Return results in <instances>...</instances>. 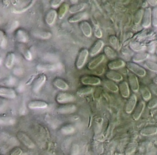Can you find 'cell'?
Returning <instances> with one entry per match:
<instances>
[{"instance_id":"obj_50","label":"cell","mask_w":157,"mask_h":155,"mask_svg":"<svg viewBox=\"0 0 157 155\" xmlns=\"http://www.w3.org/2000/svg\"><path fill=\"white\" fill-rule=\"evenodd\" d=\"M22 153V150L19 147H16V148L13 149V150L11 151L10 155H21Z\"/></svg>"},{"instance_id":"obj_49","label":"cell","mask_w":157,"mask_h":155,"mask_svg":"<svg viewBox=\"0 0 157 155\" xmlns=\"http://www.w3.org/2000/svg\"><path fill=\"white\" fill-rule=\"evenodd\" d=\"M149 89H150L151 93H153V95H155L157 97V84H154V83L150 84V88Z\"/></svg>"},{"instance_id":"obj_23","label":"cell","mask_w":157,"mask_h":155,"mask_svg":"<svg viewBox=\"0 0 157 155\" xmlns=\"http://www.w3.org/2000/svg\"><path fill=\"white\" fill-rule=\"evenodd\" d=\"M46 75L42 74V75H40L35 81H34L33 87H32V90H33L34 92H38V91L41 89V87H42L43 84H44V82L46 81Z\"/></svg>"},{"instance_id":"obj_10","label":"cell","mask_w":157,"mask_h":155,"mask_svg":"<svg viewBox=\"0 0 157 155\" xmlns=\"http://www.w3.org/2000/svg\"><path fill=\"white\" fill-rule=\"evenodd\" d=\"M128 81H129V87H130L132 91L135 93L139 91L140 90V83L138 80L137 76L133 75V73H130L128 75Z\"/></svg>"},{"instance_id":"obj_38","label":"cell","mask_w":157,"mask_h":155,"mask_svg":"<svg viewBox=\"0 0 157 155\" xmlns=\"http://www.w3.org/2000/svg\"><path fill=\"white\" fill-rule=\"evenodd\" d=\"M15 120L13 117H0V124L1 125H12V124H15Z\"/></svg>"},{"instance_id":"obj_55","label":"cell","mask_w":157,"mask_h":155,"mask_svg":"<svg viewBox=\"0 0 157 155\" xmlns=\"http://www.w3.org/2000/svg\"><path fill=\"white\" fill-rule=\"evenodd\" d=\"M2 62V57H0V66H1Z\"/></svg>"},{"instance_id":"obj_51","label":"cell","mask_w":157,"mask_h":155,"mask_svg":"<svg viewBox=\"0 0 157 155\" xmlns=\"http://www.w3.org/2000/svg\"><path fill=\"white\" fill-rule=\"evenodd\" d=\"M72 154L75 155V154H78V145H74L73 148H72Z\"/></svg>"},{"instance_id":"obj_46","label":"cell","mask_w":157,"mask_h":155,"mask_svg":"<svg viewBox=\"0 0 157 155\" xmlns=\"http://www.w3.org/2000/svg\"><path fill=\"white\" fill-rule=\"evenodd\" d=\"M93 30H94V35L96 38H102L103 32H102V30H101V28H100L99 26L97 25H94Z\"/></svg>"},{"instance_id":"obj_5","label":"cell","mask_w":157,"mask_h":155,"mask_svg":"<svg viewBox=\"0 0 157 155\" xmlns=\"http://www.w3.org/2000/svg\"><path fill=\"white\" fill-rule=\"evenodd\" d=\"M17 137H18V139L28 148L33 149L35 147V144L33 142V141L24 132L18 131L17 134Z\"/></svg>"},{"instance_id":"obj_12","label":"cell","mask_w":157,"mask_h":155,"mask_svg":"<svg viewBox=\"0 0 157 155\" xmlns=\"http://www.w3.org/2000/svg\"><path fill=\"white\" fill-rule=\"evenodd\" d=\"M104 46V42L101 39H98L95 41L94 44L92 45V47L90 48V50L89 51V55L91 57L97 56V55L100 53L101 50L103 49Z\"/></svg>"},{"instance_id":"obj_8","label":"cell","mask_w":157,"mask_h":155,"mask_svg":"<svg viewBox=\"0 0 157 155\" xmlns=\"http://www.w3.org/2000/svg\"><path fill=\"white\" fill-rule=\"evenodd\" d=\"M17 94L13 88L8 87H0V97L8 99H15Z\"/></svg>"},{"instance_id":"obj_48","label":"cell","mask_w":157,"mask_h":155,"mask_svg":"<svg viewBox=\"0 0 157 155\" xmlns=\"http://www.w3.org/2000/svg\"><path fill=\"white\" fill-rule=\"evenodd\" d=\"M64 2L62 0H53V1H51V6H52V9H57V8H59L61 6V4H63Z\"/></svg>"},{"instance_id":"obj_20","label":"cell","mask_w":157,"mask_h":155,"mask_svg":"<svg viewBox=\"0 0 157 155\" xmlns=\"http://www.w3.org/2000/svg\"><path fill=\"white\" fill-rule=\"evenodd\" d=\"M107 66H108L109 69L110 70H116V69L122 68L125 67L126 66V62L122 59H114L110 61V62L107 64Z\"/></svg>"},{"instance_id":"obj_42","label":"cell","mask_w":157,"mask_h":155,"mask_svg":"<svg viewBox=\"0 0 157 155\" xmlns=\"http://www.w3.org/2000/svg\"><path fill=\"white\" fill-rule=\"evenodd\" d=\"M19 26V22L18 21L16 20H13V21H11L9 24L6 26V32L8 33H12L14 31H15V29Z\"/></svg>"},{"instance_id":"obj_44","label":"cell","mask_w":157,"mask_h":155,"mask_svg":"<svg viewBox=\"0 0 157 155\" xmlns=\"http://www.w3.org/2000/svg\"><path fill=\"white\" fill-rule=\"evenodd\" d=\"M144 9H140V10H138L137 12H136V15H135V17H134V22L136 23V25L139 24V23L142 21L143 16H144Z\"/></svg>"},{"instance_id":"obj_33","label":"cell","mask_w":157,"mask_h":155,"mask_svg":"<svg viewBox=\"0 0 157 155\" xmlns=\"http://www.w3.org/2000/svg\"><path fill=\"white\" fill-rule=\"evenodd\" d=\"M86 3L84 2H80L78 3V4L72 5V6H71L69 8L68 12H70L71 14H76L78 13V12H81L83 9L85 8Z\"/></svg>"},{"instance_id":"obj_31","label":"cell","mask_w":157,"mask_h":155,"mask_svg":"<svg viewBox=\"0 0 157 155\" xmlns=\"http://www.w3.org/2000/svg\"><path fill=\"white\" fill-rule=\"evenodd\" d=\"M140 134L143 136H152L157 134V127L155 126L146 127L140 130Z\"/></svg>"},{"instance_id":"obj_56","label":"cell","mask_w":157,"mask_h":155,"mask_svg":"<svg viewBox=\"0 0 157 155\" xmlns=\"http://www.w3.org/2000/svg\"><path fill=\"white\" fill-rule=\"evenodd\" d=\"M156 53L157 54V47H156Z\"/></svg>"},{"instance_id":"obj_52","label":"cell","mask_w":157,"mask_h":155,"mask_svg":"<svg viewBox=\"0 0 157 155\" xmlns=\"http://www.w3.org/2000/svg\"><path fill=\"white\" fill-rule=\"evenodd\" d=\"M135 150V147H128V148L127 149V154H131V153H133V151Z\"/></svg>"},{"instance_id":"obj_11","label":"cell","mask_w":157,"mask_h":155,"mask_svg":"<svg viewBox=\"0 0 157 155\" xmlns=\"http://www.w3.org/2000/svg\"><path fill=\"white\" fill-rule=\"evenodd\" d=\"M136 104H137V97L135 94H133L132 95H130V97H129L127 104H126V112L127 114H131L136 107Z\"/></svg>"},{"instance_id":"obj_7","label":"cell","mask_w":157,"mask_h":155,"mask_svg":"<svg viewBox=\"0 0 157 155\" xmlns=\"http://www.w3.org/2000/svg\"><path fill=\"white\" fill-rule=\"evenodd\" d=\"M76 110L77 106L75 105L74 104H61L57 109L58 113L60 114H70L76 111Z\"/></svg>"},{"instance_id":"obj_24","label":"cell","mask_w":157,"mask_h":155,"mask_svg":"<svg viewBox=\"0 0 157 155\" xmlns=\"http://www.w3.org/2000/svg\"><path fill=\"white\" fill-rule=\"evenodd\" d=\"M60 65L58 64H38L36 69L39 72H47V71H55L58 69Z\"/></svg>"},{"instance_id":"obj_16","label":"cell","mask_w":157,"mask_h":155,"mask_svg":"<svg viewBox=\"0 0 157 155\" xmlns=\"http://www.w3.org/2000/svg\"><path fill=\"white\" fill-rule=\"evenodd\" d=\"M80 29L82 32L83 35L87 38H90L92 35V28L90 23L87 21H82L79 24Z\"/></svg>"},{"instance_id":"obj_19","label":"cell","mask_w":157,"mask_h":155,"mask_svg":"<svg viewBox=\"0 0 157 155\" xmlns=\"http://www.w3.org/2000/svg\"><path fill=\"white\" fill-rule=\"evenodd\" d=\"M57 18H58V12H57V11L55 9H51L46 14L44 19H45V22L48 25L52 26L54 25Z\"/></svg>"},{"instance_id":"obj_22","label":"cell","mask_w":157,"mask_h":155,"mask_svg":"<svg viewBox=\"0 0 157 155\" xmlns=\"http://www.w3.org/2000/svg\"><path fill=\"white\" fill-rule=\"evenodd\" d=\"M88 17V13L87 12H81L78 13L74 14L72 16L69 17L68 21L71 23L78 22V21H82L83 20L85 19Z\"/></svg>"},{"instance_id":"obj_9","label":"cell","mask_w":157,"mask_h":155,"mask_svg":"<svg viewBox=\"0 0 157 155\" xmlns=\"http://www.w3.org/2000/svg\"><path fill=\"white\" fill-rule=\"evenodd\" d=\"M152 25V9L147 8L144 10L142 18V26L144 29H148Z\"/></svg>"},{"instance_id":"obj_4","label":"cell","mask_w":157,"mask_h":155,"mask_svg":"<svg viewBox=\"0 0 157 155\" xmlns=\"http://www.w3.org/2000/svg\"><path fill=\"white\" fill-rule=\"evenodd\" d=\"M89 55V51L87 48H83L80 51L76 61V67L78 69H81L85 64L87 57Z\"/></svg>"},{"instance_id":"obj_57","label":"cell","mask_w":157,"mask_h":155,"mask_svg":"<svg viewBox=\"0 0 157 155\" xmlns=\"http://www.w3.org/2000/svg\"><path fill=\"white\" fill-rule=\"evenodd\" d=\"M0 155H1V154H0Z\"/></svg>"},{"instance_id":"obj_54","label":"cell","mask_w":157,"mask_h":155,"mask_svg":"<svg viewBox=\"0 0 157 155\" xmlns=\"http://www.w3.org/2000/svg\"><path fill=\"white\" fill-rule=\"evenodd\" d=\"M153 83H154V84H157V77H156V78H153Z\"/></svg>"},{"instance_id":"obj_21","label":"cell","mask_w":157,"mask_h":155,"mask_svg":"<svg viewBox=\"0 0 157 155\" xmlns=\"http://www.w3.org/2000/svg\"><path fill=\"white\" fill-rule=\"evenodd\" d=\"M28 107L32 110H35V109H44L48 107V103L44 101H29Z\"/></svg>"},{"instance_id":"obj_40","label":"cell","mask_w":157,"mask_h":155,"mask_svg":"<svg viewBox=\"0 0 157 155\" xmlns=\"http://www.w3.org/2000/svg\"><path fill=\"white\" fill-rule=\"evenodd\" d=\"M109 41H110V45H112L113 48H114V50H119L121 48V43H120L119 40L117 38L116 35H110L109 37Z\"/></svg>"},{"instance_id":"obj_2","label":"cell","mask_w":157,"mask_h":155,"mask_svg":"<svg viewBox=\"0 0 157 155\" xmlns=\"http://www.w3.org/2000/svg\"><path fill=\"white\" fill-rule=\"evenodd\" d=\"M126 65H127V69L130 70L136 76L144 77L147 75V71H146V69L144 68L141 67L139 64H136V63L128 62L126 63Z\"/></svg>"},{"instance_id":"obj_53","label":"cell","mask_w":157,"mask_h":155,"mask_svg":"<svg viewBox=\"0 0 157 155\" xmlns=\"http://www.w3.org/2000/svg\"><path fill=\"white\" fill-rule=\"evenodd\" d=\"M147 2L149 3V4L150 5V6H153V7H156L157 6V1H155V0H150V1H148Z\"/></svg>"},{"instance_id":"obj_28","label":"cell","mask_w":157,"mask_h":155,"mask_svg":"<svg viewBox=\"0 0 157 155\" xmlns=\"http://www.w3.org/2000/svg\"><path fill=\"white\" fill-rule=\"evenodd\" d=\"M53 84L57 88H58L59 90L61 91H67L69 89V85L67 84V82H66L64 80H63L62 78H57L54 80Z\"/></svg>"},{"instance_id":"obj_45","label":"cell","mask_w":157,"mask_h":155,"mask_svg":"<svg viewBox=\"0 0 157 155\" xmlns=\"http://www.w3.org/2000/svg\"><path fill=\"white\" fill-rule=\"evenodd\" d=\"M152 25L157 29V6L152 9Z\"/></svg>"},{"instance_id":"obj_27","label":"cell","mask_w":157,"mask_h":155,"mask_svg":"<svg viewBox=\"0 0 157 155\" xmlns=\"http://www.w3.org/2000/svg\"><path fill=\"white\" fill-rule=\"evenodd\" d=\"M18 50H19L20 53L23 55L25 58L28 61H31L32 59V55L31 53L30 50L25 45V44H21V43H18Z\"/></svg>"},{"instance_id":"obj_47","label":"cell","mask_w":157,"mask_h":155,"mask_svg":"<svg viewBox=\"0 0 157 155\" xmlns=\"http://www.w3.org/2000/svg\"><path fill=\"white\" fill-rule=\"evenodd\" d=\"M157 107V97L155 98H152L150 101H148V104H147V107L150 109L155 108Z\"/></svg>"},{"instance_id":"obj_13","label":"cell","mask_w":157,"mask_h":155,"mask_svg":"<svg viewBox=\"0 0 157 155\" xmlns=\"http://www.w3.org/2000/svg\"><path fill=\"white\" fill-rule=\"evenodd\" d=\"M146 107V102L144 101H140L134 108V112L133 114V118L135 121H138L142 116Z\"/></svg>"},{"instance_id":"obj_36","label":"cell","mask_w":157,"mask_h":155,"mask_svg":"<svg viewBox=\"0 0 157 155\" xmlns=\"http://www.w3.org/2000/svg\"><path fill=\"white\" fill-rule=\"evenodd\" d=\"M94 87L91 86H83V87H80L78 90V95L79 96H85V95H90V93L94 91Z\"/></svg>"},{"instance_id":"obj_29","label":"cell","mask_w":157,"mask_h":155,"mask_svg":"<svg viewBox=\"0 0 157 155\" xmlns=\"http://www.w3.org/2000/svg\"><path fill=\"white\" fill-rule=\"evenodd\" d=\"M130 48L133 51L136 52H145L147 49V46L144 44L138 41H131L130 42Z\"/></svg>"},{"instance_id":"obj_15","label":"cell","mask_w":157,"mask_h":155,"mask_svg":"<svg viewBox=\"0 0 157 155\" xmlns=\"http://www.w3.org/2000/svg\"><path fill=\"white\" fill-rule=\"evenodd\" d=\"M31 35L34 38H38V39L47 40L52 38V32H48V31H41V30H33L31 32Z\"/></svg>"},{"instance_id":"obj_6","label":"cell","mask_w":157,"mask_h":155,"mask_svg":"<svg viewBox=\"0 0 157 155\" xmlns=\"http://www.w3.org/2000/svg\"><path fill=\"white\" fill-rule=\"evenodd\" d=\"M81 82L84 85H98L101 84V78L94 75H84L81 78Z\"/></svg>"},{"instance_id":"obj_14","label":"cell","mask_w":157,"mask_h":155,"mask_svg":"<svg viewBox=\"0 0 157 155\" xmlns=\"http://www.w3.org/2000/svg\"><path fill=\"white\" fill-rule=\"evenodd\" d=\"M104 59H105V55H103V54L98 55L89 61V63L87 64V68L89 70H94L97 67H98L104 61Z\"/></svg>"},{"instance_id":"obj_41","label":"cell","mask_w":157,"mask_h":155,"mask_svg":"<svg viewBox=\"0 0 157 155\" xmlns=\"http://www.w3.org/2000/svg\"><path fill=\"white\" fill-rule=\"evenodd\" d=\"M8 46V39L6 33L0 29V48L6 49Z\"/></svg>"},{"instance_id":"obj_3","label":"cell","mask_w":157,"mask_h":155,"mask_svg":"<svg viewBox=\"0 0 157 155\" xmlns=\"http://www.w3.org/2000/svg\"><path fill=\"white\" fill-rule=\"evenodd\" d=\"M57 102L60 104H66L72 102L75 100V96L67 92H60L55 98Z\"/></svg>"},{"instance_id":"obj_17","label":"cell","mask_w":157,"mask_h":155,"mask_svg":"<svg viewBox=\"0 0 157 155\" xmlns=\"http://www.w3.org/2000/svg\"><path fill=\"white\" fill-rule=\"evenodd\" d=\"M15 39L18 43L25 44L29 41V34L24 29H18L15 33Z\"/></svg>"},{"instance_id":"obj_35","label":"cell","mask_w":157,"mask_h":155,"mask_svg":"<svg viewBox=\"0 0 157 155\" xmlns=\"http://www.w3.org/2000/svg\"><path fill=\"white\" fill-rule=\"evenodd\" d=\"M69 8L70 7H69V5L67 4V3L64 2L63 4H61V6L58 8V11L57 12H58V18H60V19H62V18L64 17V15H66V13L68 12Z\"/></svg>"},{"instance_id":"obj_43","label":"cell","mask_w":157,"mask_h":155,"mask_svg":"<svg viewBox=\"0 0 157 155\" xmlns=\"http://www.w3.org/2000/svg\"><path fill=\"white\" fill-rule=\"evenodd\" d=\"M144 66L147 68V69H149L150 71L153 72H156L157 73V63L154 62V61H147L144 64Z\"/></svg>"},{"instance_id":"obj_18","label":"cell","mask_w":157,"mask_h":155,"mask_svg":"<svg viewBox=\"0 0 157 155\" xmlns=\"http://www.w3.org/2000/svg\"><path fill=\"white\" fill-rule=\"evenodd\" d=\"M118 88H119L120 94L121 96L124 98H127L130 97V87L127 81H121V84L118 85Z\"/></svg>"},{"instance_id":"obj_25","label":"cell","mask_w":157,"mask_h":155,"mask_svg":"<svg viewBox=\"0 0 157 155\" xmlns=\"http://www.w3.org/2000/svg\"><path fill=\"white\" fill-rule=\"evenodd\" d=\"M150 57V55L149 53L146 52H137L135 55H133V58H132V61H133V63H137L143 62L144 61H147V59Z\"/></svg>"},{"instance_id":"obj_32","label":"cell","mask_w":157,"mask_h":155,"mask_svg":"<svg viewBox=\"0 0 157 155\" xmlns=\"http://www.w3.org/2000/svg\"><path fill=\"white\" fill-rule=\"evenodd\" d=\"M140 91L141 95L144 101H149L152 98V93L150 92L149 87L147 86L143 85L140 87Z\"/></svg>"},{"instance_id":"obj_34","label":"cell","mask_w":157,"mask_h":155,"mask_svg":"<svg viewBox=\"0 0 157 155\" xmlns=\"http://www.w3.org/2000/svg\"><path fill=\"white\" fill-rule=\"evenodd\" d=\"M104 55H106L110 59L114 60L117 57V53L116 51L110 46H105L104 48Z\"/></svg>"},{"instance_id":"obj_30","label":"cell","mask_w":157,"mask_h":155,"mask_svg":"<svg viewBox=\"0 0 157 155\" xmlns=\"http://www.w3.org/2000/svg\"><path fill=\"white\" fill-rule=\"evenodd\" d=\"M15 55L13 52H9L6 55V60H5V65L8 69H12L13 68L14 63H15Z\"/></svg>"},{"instance_id":"obj_1","label":"cell","mask_w":157,"mask_h":155,"mask_svg":"<svg viewBox=\"0 0 157 155\" xmlns=\"http://www.w3.org/2000/svg\"><path fill=\"white\" fill-rule=\"evenodd\" d=\"M12 3H15L12 7V12L15 14H21L29 10L34 4L35 1H12Z\"/></svg>"},{"instance_id":"obj_37","label":"cell","mask_w":157,"mask_h":155,"mask_svg":"<svg viewBox=\"0 0 157 155\" xmlns=\"http://www.w3.org/2000/svg\"><path fill=\"white\" fill-rule=\"evenodd\" d=\"M104 85L107 87L108 90H110L112 92H117L119 91V88H118V85L116 84V83L110 80H106L104 81Z\"/></svg>"},{"instance_id":"obj_26","label":"cell","mask_w":157,"mask_h":155,"mask_svg":"<svg viewBox=\"0 0 157 155\" xmlns=\"http://www.w3.org/2000/svg\"><path fill=\"white\" fill-rule=\"evenodd\" d=\"M106 77L108 80L113 81H122L124 79L123 75L114 70H110L107 72L106 73Z\"/></svg>"},{"instance_id":"obj_39","label":"cell","mask_w":157,"mask_h":155,"mask_svg":"<svg viewBox=\"0 0 157 155\" xmlns=\"http://www.w3.org/2000/svg\"><path fill=\"white\" fill-rule=\"evenodd\" d=\"M75 128L73 125L71 124H66V125L63 126L61 128L60 131L64 135H70L75 132Z\"/></svg>"}]
</instances>
